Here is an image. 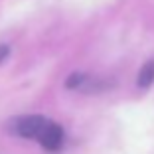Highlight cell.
Listing matches in <instances>:
<instances>
[{
  "label": "cell",
  "mask_w": 154,
  "mask_h": 154,
  "mask_svg": "<svg viewBox=\"0 0 154 154\" xmlns=\"http://www.w3.org/2000/svg\"><path fill=\"white\" fill-rule=\"evenodd\" d=\"M10 54V50H8V45H0V61H4L6 59V55Z\"/></svg>",
  "instance_id": "277c9868"
},
{
  "label": "cell",
  "mask_w": 154,
  "mask_h": 154,
  "mask_svg": "<svg viewBox=\"0 0 154 154\" xmlns=\"http://www.w3.org/2000/svg\"><path fill=\"white\" fill-rule=\"evenodd\" d=\"M38 142H40L45 150L55 152V150H59L61 144H63V128L59 127V125H55V122L48 121V125H45V128L42 131Z\"/></svg>",
  "instance_id": "7a4b0ae2"
},
{
  "label": "cell",
  "mask_w": 154,
  "mask_h": 154,
  "mask_svg": "<svg viewBox=\"0 0 154 154\" xmlns=\"http://www.w3.org/2000/svg\"><path fill=\"white\" fill-rule=\"evenodd\" d=\"M152 83H154V59H150V61L144 63V67L138 73V87L146 89V87H150Z\"/></svg>",
  "instance_id": "3957f363"
},
{
  "label": "cell",
  "mask_w": 154,
  "mask_h": 154,
  "mask_svg": "<svg viewBox=\"0 0 154 154\" xmlns=\"http://www.w3.org/2000/svg\"><path fill=\"white\" fill-rule=\"evenodd\" d=\"M50 119L42 117V115H26V117H18V119H12L10 122V131L14 134L22 136V138H34L38 140L42 134V131L45 128Z\"/></svg>",
  "instance_id": "6da1fadb"
}]
</instances>
